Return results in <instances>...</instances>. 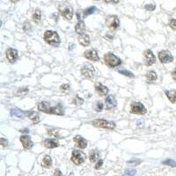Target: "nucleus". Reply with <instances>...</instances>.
<instances>
[{
  "label": "nucleus",
  "mask_w": 176,
  "mask_h": 176,
  "mask_svg": "<svg viewBox=\"0 0 176 176\" xmlns=\"http://www.w3.org/2000/svg\"><path fill=\"white\" fill-rule=\"evenodd\" d=\"M84 102V100L83 99H81L79 96H76L74 99H73V103L75 104V105H78V106H79V105H82Z\"/></svg>",
  "instance_id": "nucleus-30"
},
{
  "label": "nucleus",
  "mask_w": 176,
  "mask_h": 176,
  "mask_svg": "<svg viewBox=\"0 0 176 176\" xmlns=\"http://www.w3.org/2000/svg\"><path fill=\"white\" fill-rule=\"evenodd\" d=\"M60 90L62 92H68L70 90V85L68 84H64V85H62L60 86Z\"/></svg>",
  "instance_id": "nucleus-36"
},
{
  "label": "nucleus",
  "mask_w": 176,
  "mask_h": 176,
  "mask_svg": "<svg viewBox=\"0 0 176 176\" xmlns=\"http://www.w3.org/2000/svg\"><path fill=\"white\" fill-rule=\"evenodd\" d=\"M27 92H28V89L25 87V88L20 89V90L18 91V93H18V94H19V93H21V94H23V93H27Z\"/></svg>",
  "instance_id": "nucleus-42"
},
{
  "label": "nucleus",
  "mask_w": 176,
  "mask_h": 176,
  "mask_svg": "<svg viewBox=\"0 0 176 176\" xmlns=\"http://www.w3.org/2000/svg\"><path fill=\"white\" fill-rule=\"evenodd\" d=\"M42 166L43 167H46V168H50L52 166V159L50 158V156L47 155L44 157L43 160H42Z\"/></svg>",
  "instance_id": "nucleus-23"
},
{
  "label": "nucleus",
  "mask_w": 176,
  "mask_h": 176,
  "mask_svg": "<svg viewBox=\"0 0 176 176\" xmlns=\"http://www.w3.org/2000/svg\"><path fill=\"white\" fill-rule=\"evenodd\" d=\"M21 132H22V133H28V132H29V130L25 129V130H21Z\"/></svg>",
  "instance_id": "nucleus-47"
},
{
  "label": "nucleus",
  "mask_w": 176,
  "mask_h": 176,
  "mask_svg": "<svg viewBox=\"0 0 176 176\" xmlns=\"http://www.w3.org/2000/svg\"><path fill=\"white\" fill-rule=\"evenodd\" d=\"M11 114L12 116H16L18 118H23L25 116V113L23 111H21V109H18V108H12L11 110Z\"/></svg>",
  "instance_id": "nucleus-24"
},
{
  "label": "nucleus",
  "mask_w": 176,
  "mask_h": 176,
  "mask_svg": "<svg viewBox=\"0 0 176 176\" xmlns=\"http://www.w3.org/2000/svg\"><path fill=\"white\" fill-rule=\"evenodd\" d=\"M18 51L14 49H8L6 50V57L10 62H14L18 59Z\"/></svg>",
  "instance_id": "nucleus-12"
},
{
  "label": "nucleus",
  "mask_w": 176,
  "mask_h": 176,
  "mask_svg": "<svg viewBox=\"0 0 176 176\" xmlns=\"http://www.w3.org/2000/svg\"><path fill=\"white\" fill-rule=\"evenodd\" d=\"M81 74L85 78L92 79L95 76V70L93 65L91 64H85L81 69Z\"/></svg>",
  "instance_id": "nucleus-7"
},
{
  "label": "nucleus",
  "mask_w": 176,
  "mask_h": 176,
  "mask_svg": "<svg viewBox=\"0 0 176 176\" xmlns=\"http://www.w3.org/2000/svg\"><path fill=\"white\" fill-rule=\"evenodd\" d=\"M54 176H62V172L59 170V169H56V171H55V174H54Z\"/></svg>",
  "instance_id": "nucleus-44"
},
{
  "label": "nucleus",
  "mask_w": 176,
  "mask_h": 176,
  "mask_svg": "<svg viewBox=\"0 0 176 176\" xmlns=\"http://www.w3.org/2000/svg\"><path fill=\"white\" fill-rule=\"evenodd\" d=\"M169 26H170L171 28L176 29V20H174V19L170 20V21H169Z\"/></svg>",
  "instance_id": "nucleus-37"
},
{
  "label": "nucleus",
  "mask_w": 176,
  "mask_h": 176,
  "mask_svg": "<svg viewBox=\"0 0 176 176\" xmlns=\"http://www.w3.org/2000/svg\"><path fill=\"white\" fill-rule=\"evenodd\" d=\"M107 4H117L119 0H104Z\"/></svg>",
  "instance_id": "nucleus-43"
},
{
  "label": "nucleus",
  "mask_w": 176,
  "mask_h": 176,
  "mask_svg": "<svg viewBox=\"0 0 176 176\" xmlns=\"http://www.w3.org/2000/svg\"><path fill=\"white\" fill-rule=\"evenodd\" d=\"M86 156L85 154L80 152V151H78V150H74L72 152V161L75 165L78 166V165H81L85 161Z\"/></svg>",
  "instance_id": "nucleus-5"
},
{
  "label": "nucleus",
  "mask_w": 176,
  "mask_h": 176,
  "mask_svg": "<svg viewBox=\"0 0 176 176\" xmlns=\"http://www.w3.org/2000/svg\"><path fill=\"white\" fill-rule=\"evenodd\" d=\"M119 73H121V74H123L124 76H128L130 78H133L134 77L132 73L130 72H129V71H126V70H121V71H119Z\"/></svg>",
  "instance_id": "nucleus-32"
},
{
  "label": "nucleus",
  "mask_w": 176,
  "mask_h": 176,
  "mask_svg": "<svg viewBox=\"0 0 176 176\" xmlns=\"http://www.w3.org/2000/svg\"><path fill=\"white\" fill-rule=\"evenodd\" d=\"M106 107L109 110V109H112L113 107H114L116 106V100L113 95H108L106 99Z\"/></svg>",
  "instance_id": "nucleus-16"
},
{
  "label": "nucleus",
  "mask_w": 176,
  "mask_h": 176,
  "mask_svg": "<svg viewBox=\"0 0 176 176\" xmlns=\"http://www.w3.org/2000/svg\"><path fill=\"white\" fill-rule=\"evenodd\" d=\"M95 90L101 96H106L108 93V88L101 83L95 85Z\"/></svg>",
  "instance_id": "nucleus-14"
},
{
  "label": "nucleus",
  "mask_w": 176,
  "mask_h": 176,
  "mask_svg": "<svg viewBox=\"0 0 176 176\" xmlns=\"http://www.w3.org/2000/svg\"><path fill=\"white\" fill-rule=\"evenodd\" d=\"M11 1L12 3H16V2H18L19 0H11Z\"/></svg>",
  "instance_id": "nucleus-48"
},
{
  "label": "nucleus",
  "mask_w": 176,
  "mask_h": 176,
  "mask_svg": "<svg viewBox=\"0 0 176 176\" xmlns=\"http://www.w3.org/2000/svg\"><path fill=\"white\" fill-rule=\"evenodd\" d=\"M69 176H74V174H73V173H71V174H69Z\"/></svg>",
  "instance_id": "nucleus-49"
},
{
  "label": "nucleus",
  "mask_w": 176,
  "mask_h": 176,
  "mask_svg": "<svg viewBox=\"0 0 176 176\" xmlns=\"http://www.w3.org/2000/svg\"><path fill=\"white\" fill-rule=\"evenodd\" d=\"M75 31L77 34H84V32L85 31V24L83 21H79L77 23L75 27Z\"/></svg>",
  "instance_id": "nucleus-21"
},
{
  "label": "nucleus",
  "mask_w": 176,
  "mask_h": 176,
  "mask_svg": "<svg viewBox=\"0 0 176 176\" xmlns=\"http://www.w3.org/2000/svg\"><path fill=\"white\" fill-rule=\"evenodd\" d=\"M92 123L95 127L107 129V130H114L115 128V123H114L104 120V119H95V120H93Z\"/></svg>",
  "instance_id": "nucleus-4"
},
{
  "label": "nucleus",
  "mask_w": 176,
  "mask_h": 176,
  "mask_svg": "<svg viewBox=\"0 0 176 176\" xmlns=\"http://www.w3.org/2000/svg\"><path fill=\"white\" fill-rule=\"evenodd\" d=\"M99 158H100V153H99L97 151H92V152H91L90 157H89L91 162H94V161L98 160Z\"/></svg>",
  "instance_id": "nucleus-27"
},
{
  "label": "nucleus",
  "mask_w": 176,
  "mask_h": 176,
  "mask_svg": "<svg viewBox=\"0 0 176 176\" xmlns=\"http://www.w3.org/2000/svg\"><path fill=\"white\" fill-rule=\"evenodd\" d=\"M146 78H147V79H148L149 81H154V80H156V79L158 78V75H157V73H156L155 72L150 71L149 72L147 73Z\"/></svg>",
  "instance_id": "nucleus-26"
},
{
  "label": "nucleus",
  "mask_w": 176,
  "mask_h": 176,
  "mask_svg": "<svg viewBox=\"0 0 176 176\" xmlns=\"http://www.w3.org/2000/svg\"><path fill=\"white\" fill-rule=\"evenodd\" d=\"M130 112L136 114H145L146 113L145 107L140 102H133L131 104Z\"/></svg>",
  "instance_id": "nucleus-8"
},
{
  "label": "nucleus",
  "mask_w": 176,
  "mask_h": 176,
  "mask_svg": "<svg viewBox=\"0 0 176 176\" xmlns=\"http://www.w3.org/2000/svg\"><path fill=\"white\" fill-rule=\"evenodd\" d=\"M144 56H145V65L147 66H151L156 61V57L154 56V54L152 53V51L151 50H146L144 52Z\"/></svg>",
  "instance_id": "nucleus-10"
},
{
  "label": "nucleus",
  "mask_w": 176,
  "mask_h": 176,
  "mask_svg": "<svg viewBox=\"0 0 176 176\" xmlns=\"http://www.w3.org/2000/svg\"><path fill=\"white\" fill-rule=\"evenodd\" d=\"M95 109H96V111H101L102 109H103V103L101 102V101H98L97 103H96V107H95Z\"/></svg>",
  "instance_id": "nucleus-35"
},
{
  "label": "nucleus",
  "mask_w": 176,
  "mask_h": 176,
  "mask_svg": "<svg viewBox=\"0 0 176 176\" xmlns=\"http://www.w3.org/2000/svg\"><path fill=\"white\" fill-rule=\"evenodd\" d=\"M60 13L63 18H65L67 21H71L73 17V9L72 7L68 5L67 3H62L59 6Z\"/></svg>",
  "instance_id": "nucleus-3"
},
{
  "label": "nucleus",
  "mask_w": 176,
  "mask_h": 176,
  "mask_svg": "<svg viewBox=\"0 0 176 176\" xmlns=\"http://www.w3.org/2000/svg\"><path fill=\"white\" fill-rule=\"evenodd\" d=\"M0 142H1V145H2L3 147H5V146H6V145H8V141H7V140H5V138H1Z\"/></svg>",
  "instance_id": "nucleus-41"
},
{
  "label": "nucleus",
  "mask_w": 176,
  "mask_h": 176,
  "mask_svg": "<svg viewBox=\"0 0 176 176\" xmlns=\"http://www.w3.org/2000/svg\"><path fill=\"white\" fill-rule=\"evenodd\" d=\"M104 62L105 63L110 67V68H114L119 65H121L122 61L119 57H117L113 53H107L104 56Z\"/></svg>",
  "instance_id": "nucleus-2"
},
{
  "label": "nucleus",
  "mask_w": 176,
  "mask_h": 176,
  "mask_svg": "<svg viewBox=\"0 0 176 176\" xmlns=\"http://www.w3.org/2000/svg\"><path fill=\"white\" fill-rule=\"evenodd\" d=\"M33 21L34 22H39V21L42 20V12L40 10H35L34 12L33 13Z\"/></svg>",
  "instance_id": "nucleus-25"
},
{
  "label": "nucleus",
  "mask_w": 176,
  "mask_h": 176,
  "mask_svg": "<svg viewBox=\"0 0 176 176\" xmlns=\"http://www.w3.org/2000/svg\"><path fill=\"white\" fill-rule=\"evenodd\" d=\"M43 145L46 148H49V149H53V148H56L57 147L59 144L56 140L55 139H52V138H49V139H46L44 142H43Z\"/></svg>",
  "instance_id": "nucleus-19"
},
{
  "label": "nucleus",
  "mask_w": 176,
  "mask_h": 176,
  "mask_svg": "<svg viewBox=\"0 0 176 176\" xmlns=\"http://www.w3.org/2000/svg\"><path fill=\"white\" fill-rule=\"evenodd\" d=\"M140 162H141V161H140L139 159H137V158H134V159H131V160H129V161H128V163H129V164H133L134 166L138 165Z\"/></svg>",
  "instance_id": "nucleus-39"
},
{
  "label": "nucleus",
  "mask_w": 176,
  "mask_h": 176,
  "mask_svg": "<svg viewBox=\"0 0 176 176\" xmlns=\"http://www.w3.org/2000/svg\"><path fill=\"white\" fill-rule=\"evenodd\" d=\"M166 97L172 103L176 102V91L175 90H171V91H166Z\"/></svg>",
  "instance_id": "nucleus-22"
},
{
  "label": "nucleus",
  "mask_w": 176,
  "mask_h": 176,
  "mask_svg": "<svg viewBox=\"0 0 176 176\" xmlns=\"http://www.w3.org/2000/svg\"><path fill=\"white\" fill-rule=\"evenodd\" d=\"M136 173V171L134 169H128V170L125 171V173L123 176H135Z\"/></svg>",
  "instance_id": "nucleus-31"
},
{
  "label": "nucleus",
  "mask_w": 176,
  "mask_h": 176,
  "mask_svg": "<svg viewBox=\"0 0 176 176\" xmlns=\"http://www.w3.org/2000/svg\"><path fill=\"white\" fill-rule=\"evenodd\" d=\"M85 57L88 60H91L93 62H97L100 60V56L95 50H88L85 52Z\"/></svg>",
  "instance_id": "nucleus-11"
},
{
  "label": "nucleus",
  "mask_w": 176,
  "mask_h": 176,
  "mask_svg": "<svg viewBox=\"0 0 176 176\" xmlns=\"http://www.w3.org/2000/svg\"><path fill=\"white\" fill-rule=\"evenodd\" d=\"M145 8L147 11H152L155 10L156 5H153V4H148V5H145Z\"/></svg>",
  "instance_id": "nucleus-34"
},
{
  "label": "nucleus",
  "mask_w": 176,
  "mask_h": 176,
  "mask_svg": "<svg viewBox=\"0 0 176 176\" xmlns=\"http://www.w3.org/2000/svg\"><path fill=\"white\" fill-rule=\"evenodd\" d=\"M20 140H21V144H22L23 147L25 149H30L34 145V143H33V141L31 140L29 136H26V135L25 136H21Z\"/></svg>",
  "instance_id": "nucleus-13"
},
{
  "label": "nucleus",
  "mask_w": 176,
  "mask_h": 176,
  "mask_svg": "<svg viewBox=\"0 0 176 176\" xmlns=\"http://www.w3.org/2000/svg\"><path fill=\"white\" fill-rule=\"evenodd\" d=\"M78 42L83 47H87L90 44V37L88 34H82L78 36Z\"/></svg>",
  "instance_id": "nucleus-18"
},
{
  "label": "nucleus",
  "mask_w": 176,
  "mask_h": 176,
  "mask_svg": "<svg viewBox=\"0 0 176 176\" xmlns=\"http://www.w3.org/2000/svg\"><path fill=\"white\" fill-rule=\"evenodd\" d=\"M158 59L162 63H167L173 62L174 56L168 50H161L158 53Z\"/></svg>",
  "instance_id": "nucleus-9"
},
{
  "label": "nucleus",
  "mask_w": 176,
  "mask_h": 176,
  "mask_svg": "<svg viewBox=\"0 0 176 176\" xmlns=\"http://www.w3.org/2000/svg\"><path fill=\"white\" fill-rule=\"evenodd\" d=\"M50 108H51L50 104L49 103V102H47V101H42L38 105V109L40 111H42V112L47 113V114H50Z\"/></svg>",
  "instance_id": "nucleus-17"
},
{
  "label": "nucleus",
  "mask_w": 176,
  "mask_h": 176,
  "mask_svg": "<svg viewBox=\"0 0 176 176\" xmlns=\"http://www.w3.org/2000/svg\"><path fill=\"white\" fill-rule=\"evenodd\" d=\"M30 28H31V25H30V23H29L28 21H26V22L24 23L23 29H24L25 31H28V29H30Z\"/></svg>",
  "instance_id": "nucleus-38"
},
{
  "label": "nucleus",
  "mask_w": 176,
  "mask_h": 176,
  "mask_svg": "<svg viewBox=\"0 0 176 176\" xmlns=\"http://www.w3.org/2000/svg\"><path fill=\"white\" fill-rule=\"evenodd\" d=\"M102 165H103V160H102V159H99L98 163H97L96 166H95V168H96V169H99L100 167H101Z\"/></svg>",
  "instance_id": "nucleus-40"
},
{
  "label": "nucleus",
  "mask_w": 176,
  "mask_h": 176,
  "mask_svg": "<svg viewBox=\"0 0 176 176\" xmlns=\"http://www.w3.org/2000/svg\"><path fill=\"white\" fill-rule=\"evenodd\" d=\"M74 142L76 143L77 146L79 147L80 149H85L87 146V142L81 136H76L74 137Z\"/></svg>",
  "instance_id": "nucleus-15"
},
{
  "label": "nucleus",
  "mask_w": 176,
  "mask_h": 176,
  "mask_svg": "<svg viewBox=\"0 0 176 176\" xmlns=\"http://www.w3.org/2000/svg\"><path fill=\"white\" fill-rule=\"evenodd\" d=\"M162 164L165 165V166H172V167H175L176 166V162L172 158H167L166 160L162 161Z\"/></svg>",
  "instance_id": "nucleus-28"
},
{
  "label": "nucleus",
  "mask_w": 176,
  "mask_h": 176,
  "mask_svg": "<svg viewBox=\"0 0 176 176\" xmlns=\"http://www.w3.org/2000/svg\"><path fill=\"white\" fill-rule=\"evenodd\" d=\"M95 11H96V7H95V6L88 7V8H86L85 10L84 11V16H88V15H90V14L93 13Z\"/></svg>",
  "instance_id": "nucleus-29"
},
{
  "label": "nucleus",
  "mask_w": 176,
  "mask_h": 176,
  "mask_svg": "<svg viewBox=\"0 0 176 176\" xmlns=\"http://www.w3.org/2000/svg\"><path fill=\"white\" fill-rule=\"evenodd\" d=\"M172 78H173L174 80H176V69H174V71L172 72Z\"/></svg>",
  "instance_id": "nucleus-46"
},
{
  "label": "nucleus",
  "mask_w": 176,
  "mask_h": 176,
  "mask_svg": "<svg viewBox=\"0 0 176 176\" xmlns=\"http://www.w3.org/2000/svg\"><path fill=\"white\" fill-rule=\"evenodd\" d=\"M106 25L111 29H117L120 26V21L116 15H109L106 18Z\"/></svg>",
  "instance_id": "nucleus-6"
},
{
  "label": "nucleus",
  "mask_w": 176,
  "mask_h": 176,
  "mask_svg": "<svg viewBox=\"0 0 176 176\" xmlns=\"http://www.w3.org/2000/svg\"><path fill=\"white\" fill-rule=\"evenodd\" d=\"M44 40L48 44L56 47L60 44V38L59 35L56 32L51 31V30H48L45 32L44 34Z\"/></svg>",
  "instance_id": "nucleus-1"
},
{
  "label": "nucleus",
  "mask_w": 176,
  "mask_h": 176,
  "mask_svg": "<svg viewBox=\"0 0 176 176\" xmlns=\"http://www.w3.org/2000/svg\"><path fill=\"white\" fill-rule=\"evenodd\" d=\"M48 134L51 136L56 137V136H58V130H49Z\"/></svg>",
  "instance_id": "nucleus-33"
},
{
  "label": "nucleus",
  "mask_w": 176,
  "mask_h": 176,
  "mask_svg": "<svg viewBox=\"0 0 176 176\" xmlns=\"http://www.w3.org/2000/svg\"><path fill=\"white\" fill-rule=\"evenodd\" d=\"M106 38H107L108 40H113L114 35H113V34H107L106 35Z\"/></svg>",
  "instance_id": "nucleus-45"
},
{
  "label": "nucleus",
  "mask_w": 176,
  "mask_h": 176,
  "mask_svg": "<svg viewBox=\"0 0 176 176\" xmlns=\"http://www.w3.org/2000/svg\"><path fill=\"white\" fill-rule=\"evenodd\" d=\"M27 117L30 120H32V122L34 124H36V123H38L40 122V117H39V115H38V114L36 112H34V111H29V112H27Z\"/></svg>",
  "instance_id": "nucleus-20"
}]
</instances>
